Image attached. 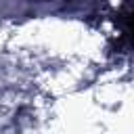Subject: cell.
Segmentation results:
<instances>
[{
	"mask_svg": "<svg viewBox=\"0 0 134 134\" xmlns=\"http://www.w3.org/2000/svg\"><path fill=\"white\" fill-rule=\"evenodd\" d=\"M117 34L121 38V42L134 50V2L124 6L119 17H117Z\"/></svg>",
	"mask_w": 134,
	"mask_h": 134,
	"instance_id": "obj_1",
	"label": "cell"
}]
</instances>
